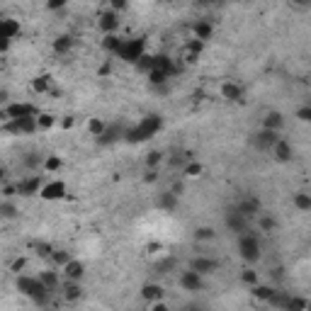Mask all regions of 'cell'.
<instances>
[{"label":"cell","mask_w":311,"mask_h":311,"mask_svg":"<svg viewBox=\"0 0 311 311\" xmlns=\"http://www.w3.org/2000/svg\"><path fill=\"white\" fill-rule=\"evenodd\" d=\"M161 129H163L161 114H149V117H144L139 124H134L132 129H127L124 141H129V144H141V141H149L151 136H156Z\"/></svg>","instance_id":"6da1fadb"},{"label":"cell","mask_w":311,"mask_h":311,"mask_svg":"<svg viewBox=\"0 0 311 311\" xmlns=\"http://www.w3.org/2000/svg\"><path fill=\"white\" fill-rule=\"evenodd\" d=\"M17 289H20V294H25L29 297L34 304H39V306H46L49 304V297H51V289L46 287V284L41 282L39 277H27V275H20L17 277Z\"/></svg>","instance_id":"7a4b0ae2"},{"label":"cell","mask_w":311,"mask_h":311,"mask_svg":"<svg viewBox=\"0 0 311 311\" xmlns=\"http://www.w3.org/2000/svg\"><path fill=\"white\" fill-rule=\"evenodd\" d=\"M238 253L243 258L245 263H258L260 260V238H258L256 233H243V236H238Z\"/></svg>","instance_id":"3957f363"},{"label":"cell","mask_w":311,"mask_h":311,"mask_svg":"<svg viewBox=\"0 0 311 311\" xmlns=\"http://www.w3.org/2000/svg\"><path fill=\"white\" fill-rule=\"evenodd\" d=\"M144 46H146L144 39H124L119 51H117V58H122L124 64H139L146 56L144 54Z\"/></svg>","instance_id":"277c9868"},{"label":"cell","mask_w":311,"mask_h":311,"mask_svg":"<svg viewBox=\"0 0 311 311\" xmlns=\"http://www.w3.org/2000/svg\"><path fill=\"white\" fill-rule=\"evenodd\" d=\"M41 112L34 105H29V102H13V105H8V107L3 109V117H5V122H20V119H27V117H39Z\"/></svg>","instance_id":"5b68a950"},{"label":"cell","mask_w":311,"mask_h":311,"mask_svg":"<svg viewBox=\"0 0 311 311\" xmlns=\"http://www.w3.org/2000/svg\"><path fill=\"white\" fill-rule=\"evenodd\" d=\"M224 224H226V229H229L231 233H236V236H243V233H248V226H251V224H248V217H243L236 207L226 212Z\"/></svg>","instance_id":"8992f818"},{"label":"cell","mask_w":311,"mask_h":311,"mask_svg":"<svg viewBox=\"0 0 311 311\" xmlns=\"http://www.w3.org/2000/svg\"><path fill=\"white\" fill-rule=\"evenodd\" d=\"M282 136H280V132H270V129H260L258 134L251 136V144L256 146L258 151H272L275 149V144L280 141Z\"/></svg>","instance_id":"52a82bcc"},{"label":"cell","mask_w":311,"mask_h":311,"mask_svg":"<svg viewBox=\"0 0 311 311\" xmlns=\"http://www.w3.org/2000/svg\"><path fill=\"white\" fill-rule=\"evenodd\" d=\"M44 185H46V182L41 180V175H29V177H22V180L15 185V190H17L20 197H34V195L41 192Z\"/></svg>","instance_id":"ba28073f"},{"label":"cell","mask_w":311,"mask_h":311,"mask_svg":"<svg viewBox=\"0 0 311 311\" xmlns=\"http://www.w3.org/2000/svg\"><path fill=\"white\" fill-rule=\"evenodd\" d=\"M221 268V263H219L217 258H204V256H197L190 260V270L200 272V275H209V272H217Z\"/></svg>","instance_id":"9c48e42d"},{"label":"cell","mask_w":311,"mask_h":311,"mask_svg":"<svg viewBox=\"0 0 311 311\" xmlns=\"http://www.w3.org/2000/svg\"><path fill=\"white\" fill-rule=\"evenodd\" d=\"M97 27L105 32V37L117 34V29H119V13H114V10H105V13L97 17Z\"/></svg>","instance_id":"30bf717a"},{"label":"cell","mask_w":311,"mask_h":311,"mask_svg":"<svg viewBox=\"0 0 311 311\" xmlns=\"http://www.w3.org/2000/svg\"><path fill=\"white\" fill-rule=\"evenodd\" d=\"M37 129H39L37 117H27V119H20V122L5 124V132H13V134H34Z\"/></svg>","instance_id":"8fae6325"},{"label":"cell","mask_w":311,"mask_h":311,"mask_svg":"<svg viewBox=\"0 0 311 311\" xmlns=\"http://www.w3.org/2000/svg\"><path fill=\"white\" fill-rule=\"evenodd\" d=\"M66 195V185L61 182V180H51V182H46L44 188H41V192H39V197L41 200H61Z\"/></svg>","instance_id":"7c38bea8"},{"label":"cell","mask_w":311,"mask_h":311,"mask_svg":"<svg viewBox=\"0 0 311 311\" xmlns=\"http://www.w3.org/2000/svg\"><path fill=\"white\" fill-rule=\"evenodd\" d=\"M180 284H182V289H188V292H200L204 287L202 282V275L195 270H185L180 275Z\"/></svg>","instance_id":"4fadbf2b"},{"label":"cell","mask_w":311,"mask_h":311,"mask_svg":"<svg viewBox=\"0 0 311 311\" xmlns=\"http://www.w3.org/2000/svg\"><path fill=\"white\" fill-rule=\"evenodd\" d=\"M236 209H238L243 217L251 219V217H256V214H260V209H263V207H260V200H258V197L248 195V197H243L241 202L236 204Z\"/></svg>","instance_id":"5bb4252c"},{"label":"cell","mask_w":311,"mask_h":311,"mask_svg":"<svg viewBox=\"0 0 311 311\" xmlns=\"http://www.w3.org/2000/svg\"><path fill=\"white\" fill-rule=\"evenodd\" d=\"M272 156H275V161L277 163H289L292 158H294V149H292L289 141L280 139V141L275 144V149H272Z\"/></svg>","instance_id":"9a60e30c"},{"label":"cell","mask_w":311,"mask_h":311,"mask_svg":"<svg viewBox=\"0 0 311 311\" xmlns=\"http://www.w3.org/2000/svg\"><path fill=\"white\" fill-rule=\"evenodd\" d=\"M15 37H20V22H17V20H13V17L0 20V39L13 41Z\"/></svg>","instance_id":"2e32d148"},{"label":"cell","mask_w":311,"mask_h":311,"mask_svg":"<svg viewBox=\"0 0 311 311\" xmlns=\"http://www.w3.org/2000/svg\"><path fill=\"white\" fill-rule=\"evenodd\" d=\"M124 136H127V129L114 124V127H107V129H105V134L97 139V144H100V146H109V144H114L117 139H124Z\"/></svg>","instance_id":"e0dca14e"},{"label":"cell","mask_w":311,"mask_h":311,"mask_svg":"<svg viewBox=\"0 0 311 311\" xmlns=\"http://www.w3.org/2000/svg\"><path fill=\"white\" fill-rule=\"evenodd\" d=\"M156 207L163 209V212H175L177 207V195L173 190H168V192H161L158 197H156Z\"/></svg>","instance_id":"ac0fdd59"},{"label":"cell","mask_w":311,"mask_h":311,"mask_svg":"<svg viewBox=\"0 0 311 311\" xmlns=\"http://www.w3.org/2000/svg\"><path fill=\"white\" fill-rule=\"evenodd\" d=\"M163 294H165V289L156 282L144 284V289H141V297L146 299V301H151V304H158V301L163 299Z\"/></svg>","instance_id":"d6986e66"},{"label":"cell","mask_w":311,"mask_h":311,"mask_svg":"<svg viewBox=\"0 0 311 311\" xmlns=\"http://www.w3.org/2000/svg\"><path fill=\"white\" fill-rule=\"evenodd\" d=\"M192 34H195V39L207 41L214 34V27H212V22H207V20H197V22L192 25Z\"/></svg>","instance_id":"ffe728a7"},{"label":"cell","mask_w":311,"mask_h":311,"mask_svg":"<svg viewBox=\"0 0 311 311\" xmlns=\"http://www.w3.org/2000/svg\"><path fill=\"white\" fill-rule=\"evenodd\" d=\"M284 127V117L277 112V109H272L265 114V119H263V129H270V132H280Z\"/></svg>","instance_id":"44dd1931"},{"label":"cell","mask_w":311,"mask_h":311,"mask_svg":"<svg viewBox=\"0 0 311 311\" xmlns=\"http://www.w3.org/2000/svg\"><path fill=\"white\" fill-rule=\"evenodd\" d=\"M83 272H85V265H83L81 260H71L66 268H64V275H66V280H71V282H78L83 277Z\"/></svg>","instance_id":"7402d4cb"},{"label":"cell","mask_w":311,"mask_h":311,"mask_svg":"<svg viewBox=\"0 0 311 311\" xmlns=\"http://www.w3.org/2000/svg\"><path fill=\"white\" fill-rule=\"evenodd\" d=\"M221 97L229 100V102H238V100L243 97V90H241V85H236V83H224V85H221Z\"/></svg>","instance_id":"603a6c76"},{"label":"cell","mask_w":311,"mask_h":311,"mask_svg":"<svg viewBox=\"0 0 311 311\" xmlns=\"http://www.w3.org/2000/svg\"><path fill=\"white\" fill-rule=\"evenodd\" d=\"M81 297H83V287L78 282H71V280H68V282L64 284V299H66V301H78Z\"/></svg>","instance_id":"cb8c5ba5"},{"label":"cell","mask_w":311,"mask_h":311,"mask_svg":"<svg viewBox=\"0 0 311 311\" xmlns=\"http://www.w3.org/2000/svg\"><path fill=\"white\" fill-rule=\"evenodd\" d=\"M73 44H76V41H73L71 34H61V37L54 39V51L56 54H68V51L73 49Z\"/></svg>","instance_id":"d4e9b609"},{"label":"cell","mask_w":311,"mask_h":311,"mask_svg":"<svg viewBox=\"0 0 311 311\" xmlns=\"http://www.w3.org/2000/svg\"><path fill=\"white\" fill-rule=\"evenodd\" d=\"M122 37H117V34H109V37H105L102 39V49L107 51V54L117 56V51H119V46H122Z\"/></svg>","instance_id":"484cf974"},{"label":"cell","mask_w":311,"mask_h":311,"mask_svg":"<svg viewBox=\"0 0 311 311\" xmlns=\"http://www.w3.org/2000/svg\"><path fill=\"white\" fill-rule=\"evenodd\" d=\"M39 280H41L44 284H46V287H49L51 292H56V289H58V272L41 270V272H39Z\"/></svg>","instance_id":"4316f807"},{"label":"cell","mask_w":311,"mask_h":311,"mask_svg":"<svg viewBox=\"0 0 311 311\" xmlns=\"http://www.w3.org/2000/svg\"><path fill=\"white\" fill-rule=\"evenodd\" d=\"M275 292H277L275 287H265V284H256L253 287V297L260 299V301H270Z\"/></svg>","instance_id":"83f0119b"},{"label":"cell","mask_w":311,"mask_h":311,"mask_svg":"<svg viewBox=\"0 0 311 311\" xmlns=\"http://www.w3.org/2000/svg\"><path fill=\"white\" fill-rule=\"evenodd\" d=\"M289 297H292V294H284V292H280V289H277L268 304H270V306H275V309L284 311V309H287V304H289Z\"/></svg>","instance_id":"f1b7e54d"},{"label":"cell","mask_w":311,"mask_h":311,"mask_svg":"<svg viewBox=\"0 0 311 311\" xmlns=\"http://www.w3.org/2000/svg\"><path fill=\"white\" fill-rule=\"evenodd\" d=\"M294 207H297L299 212H311V195L297 192V195H294Z\"/></svg>","instance_id":"f546056e"},{"label":"cell","mask_w":311,"mask_h":311,"mask_svg":"<svg viewBox=\"0 0 311 311\" xmlns=\"http://www.w3.org/2000/svg\"><path fill=\"white\" fill-rule=\"evenodd\" d=\"M44 161H46V158H41V153H37V151H32V153H27V156H25V165H27L29 170H37V168H44Z\"/></svg>","instance_id":"4dcf8cb0"},{"label":"cell","mask_w":311,"mask_h":311,"mask_svg":"<svg viewBox=\"0 0 311 311\" xmlns=\"http://www.w3.org/2000/svg\"><path fill=\"white\" fill-rule=\"evenodd\" d=\"M32 88H34L37 93H49V88H51V76H37V78L32 81Z\"/></svg>","instance_id":"1f68e13d"},{"label":"cell","mask_w":311,"mask_h":311,"mask_svg":"<svg viewBox=\"0 0 311 311\" xmlns=\"http://www.w3.org/2000/svg\"><path fill=\"white\" fill-rule=\"evenodd\" d=\"M309 309V301L304 297H289V304L284 311H306Z\"/></svg>","instance_id":"d6a6232c"},{"label":"cell","mask_w":311,"mask_h":311,"mask_svg":"<svg viewBox=\"0 0 311 311\" xmlns=\"http://www.w3.org/2000/svg\"><path fill=\"white\" fill-rule=\"evenodd\" d=\"M105 129H107V124L102 122V119H90V122H88V132H90L95 139H100V136L105 134Z\"/></svg>","instance_id":"836d02e7"},{"label":"cell","mask_w":311,"mask_h":311,"mask_svg":"<svg viewBox=\"0 0 311 311\" xmlns=\"http://www.w3.org/2000/svg\"><path fill=\"white\" fill-rule=\"evenodd\" d=\"M214 229H209V226H200V229H195V241H214Z\"/></svg>","instance_id":"e575fe53"},{"label":"cell","mask_w":311,"mask_h":311,"mask_svg":"<svg viewBox=\"0 0 311 311\" xmlns=\"http://www.w3.org/2000/svg\"><path fill=\"white\" fill-rule=\"evenodd\" d=\"M168 78H170V76H168L165 71H158V68H153V71L149 73V83H151V85H163V83H168Z\"/></svg>","instance_id":"d590c367"},{"label":"cell","mask_w":311,"mask_h":311,"mask_svg":"<svg viewBox=\"0 0 311 311\" xmlns=\"http://www.w3.org/2000/svg\"><path fill=\"white\" fill-rule=\"evenodd\" d=\"M51 260H54L56 265H58V268L64 270V268H66V265H68V263H71V260H73V258H71V253H68V251H54V256H51Z\"/></svg>","instance_id":"8d00e7d4"},{"label":"cell","mask_w":311,"mask_h":311,"mask_svg":"<svg viewBox=\"0 0 311 311\" xmlns=\"http://www.w3.org/2000/svg\"><path fill=\"white\" fill-rule=\"evenodd\" d=\"M61 165H64V161H61L58 156H46L44 170H46V173H56V170H61Z\"/></svg>","instance_id":"74e56055"},{"label":"cell","mask_w":311,"mask_h":311,"mask_svg":"<svg viewBox=\"0 0 311 311\" xmlns=\"http://www.w3.org/2000/svg\"><path fill=\"white\" fill-rule=\"evenodd\" d=\"M163 163V153L161 151H151L149 156H146V165H149V170H158V165Z\"/></svg>","instance_id":"f35d334b"},{"label":"cell","mask_w":311,"mask_h":311,"mask_svg":"<svg viewBox=\"0 0 311 311\" xmlns=\"http://www.w3.org/2000/svg\"><path fill=\"white\" fill-rule=\"evenodd\" d=\"M258 226H260V231H263V233H270V231L277 229V221H275V217H260Z\"/></svg>","instance_id":"ab89813d"},{"label":"cell","mask_w":311,"mask_h":311,"mask_svg":"<svg viewBox=\"0 0 311 311\" xmlns=\"http://www.w3.org/2000/svg\"><path fill=\"white\" fill-rule=\"evenodd\" d=\"M202 49H204V41H200V39H192V41H188V49H185V54H190V56H197L202 54Z\"/></svg>","instance_id":"60d3db41"},{"label":"cell","mask_w":311,"mask_h":311,"mask_svg":"<svg viewBox=\"0 0 311 311\" xmlns=\"http://www.w3.org/2000/svg\"><path fill=\"white\" fill-rule=\"evenodd\" d=\"M202 170L204 168L197 161H190L188 165H185V177H200L202 175Z\"/></svg>","instance_id":"b9f144b4"},{"label":"cell","mask_w":311,"mask_h":311,"mask_svg":"<svg viewBox=\"0 0 311 311\" xmlns=\"http://www.w3.org/2000/svg\"><path fill=\"white\" fill-rule=\"evenodd\" d=\"M0 214H3V219H15L17 217V207L13 202H3L0 204Z\"/></svg>","instance_id":"7bdbcfd3"},{"label":"cell","mask_w":311,"mask_h":311,"mask_svg":"<svg viewBox=\"0 0 311 311\" xmlns=\"http://www.w3.org/2000/svg\"><path fill=\"white\" fill-rule=\"evenodd\" d=\"M37 122H39V129H51V127L56 124V117L54 114H39Z\"/></svg>","instance_id":"ee69618b"},{"label":"cell","mask_w":311,"mask_h":311,"mask_svg":"<svg viewBox=\"0 0 311 311\" xmlns=\"http://www.w3.org/2000/svg\"><path fill=\"white\" fill-rule=\"evenodd\" d=\"M297 119H299V122L311 124V105H304V107L297 109Z\"/></svg>","instance_id":"f6af8a7d"},{"label":"cell","mask_w":311,"mask_h":311,"mask_svg":"<svg viewBox=\"0 0 311 311\" xmlns=\"http://www.w3.org/2000/svg\"><path fill=\"white\" fill-rule=\"evenodd\" d=\"M173 265H175V260H173V258H168V260H163V263H158V265H156V272H158V275H165V270H170Z\"/></svg>","instance_id":"bcb514c9"},{"label":"cell","mask_w":311,"mask_h":311,"mask_svg":"<svg viewBox=\"0 0 311 311\" xmlns=\"http://www.w3.org/2000/svg\"><path fill=\"white\" fill-rule=\"evenodd\" d=\"M37 253H39V256H54V248H51V245H46V243H37Z\"/></svg>","instance_id":"7dc6e473"},{"label":"cell","mask_w":311,"mask_h":311,"mask_svg":"<svg viewBox=\"0 0 311 311\" xmlns=\"http://www.w3.org/2000/svg\"><path fill=\"white\" fill-rule=\"evenodd\" d=\"M243 282H248V284H253V287H256V284H258V275L253 270H243Z\"/></svg>","instance_id":"c3c4849f"},{"label":"cell","mask_w":311,"mask_h":311,"mask_svg":"<svg viewBox=\"0 0 311 311\" xmlns=\"http://www.w3.org/2000/svg\"><path fill=\"white\" fill-rule=\"evenodd\" d=\"M124 8H127V3H124V0H114V3L109 5V10H114V13H119V10H124Z\"/></svg>","instance_id":"681fc988"},{"label":"cell","mask_w":311,"mask_h":311,"mask_svg":"<svg viewBox=\"0 0 311 311\" xmlns=\"http://www.w3.org/2000/svg\"><path fill=\"white\" fill-rule=\"evenodd\" d=\"M22 268H25V258H17V260L13 263V272H20Z\"/></svg>","instance_id":"f907efd6"},{"label":"cell","mask_w":311,"mask_h":311,"mask_svg":"<svg viewBox=\"0 0 311 311\" xmlns=\"http://www.w3.org/2000/svg\"><path fill=\"white\" fill-rule=\"evenodd\" d=\"M64 5H66L64 0H51V3H49V10H61Z\"/></svg>","instance_id":"816d5d0a"},{"label":"cell","mask_w":311,"mask_h":311,"mask_svg":"<svg viewBox=\"0 0 311 311\" xmlns=\"http://www.w3.org/2000/svg\"><path fill=\"white\" fill-rule=\"evenodd\" d=\"M144 180H146V182H156V180H158V170H149Z\"/></svg>","instance_id":"f5cc1de1"},{"label":"cell","mask_w":311,"mask_h":311,"mask_svg":"<svg viewBox=\"0 0 311 311\" xmlns=\"http://www.w3.org/2000/svg\"><path fill=\"white\" fill-rule=\"evenodd\" d=\"M151 311H170V309H168L163 301H158V304H153V306H151Z\"/></svg>","instance_id":"db71d44e"},{"label":"cell","mask_w":311,"mask_h":311,"mask_svg":"<svg viewBox=\"0 0 311 311\" xmlns=\"http://www.w3.org/2000/svg\"><path fill=\"white\" fill-rule=\"evenodd\" d=\"M180 311H204L202 306H195V304H190V306H182Z\"/></svg>","instance_id":"11a10c76"},{"label":"cell","mask_w":311,"mask_h":311,"mask_svg":"<svg viewBox=\"0 0 311 311\" xmlns=\"http://www.w3.org/2000/svg\"><path fill=\"white\" fill-rule=\"evenodd\" d=\"M64 127H73V117H71V114H68V117H64Z\"/></svg>","instance_id":"9f6ffc18"},{"label":"cell","mask_w":311,"mask_h":311,"mask_svg":"<svg viewBox=\"0 0 311 311\" xmlns=\"http://www.w3.org/2000/svg\"><path fill=\"white\" fill-rule=\"evenodd\" d=\"M107 73H109V64H105V66L100 68V76H107Z\"/></svg>","instance_id":"6f0895ef"}]
</instances>
